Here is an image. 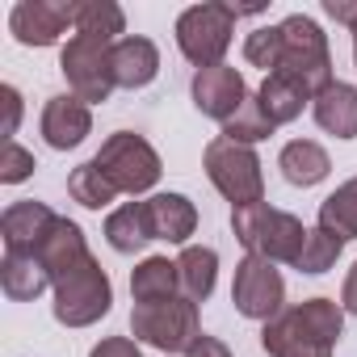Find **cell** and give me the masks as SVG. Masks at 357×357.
Segmentation results:
<instances>
[{"instance_id":"d6986e66","label":"cell","mask_w":357,"mask_h":357,"mask_svg":"<svg viewBox=\"0 0 357 357\" xmlns=\"http://www.w3.org/2000/svg\"><path fill=\"white\" fill-rule=\"evenodd\" d=\"M278 168H282V176H286L294 190H311V185L328 181L332 155H328L315 139H290V143L278 151Z\"/></svg>"},{"instance_id":"1f68e13d","label":"cell","mask_w":357,"mask_h":357,"mask_svg":"<svg viewBox=\"0 0 357 357\" xmlns=\"http://www.w3.org/2000/svg\"><path fill=\"white\" fill-rule=\"evenodd\" d=\"M0 105H5V126H0V135H5V143H13V135L22 126V93L13 84H0Z\"/></svg>"},{"instance_id":"83f0119b","label":"cell","mask_w":357,"mask_h":357,"mask_svg":"<svg viewBox=\"0 0 357 357\" xmlns=\"http://www.w3.org/2000/svg\"><path fill=\"white\" fill-rule=\"evenodd\" d=\"M68 194H72V202H80L84 211H105V206L118 198V190L109 185V176H105L93 160H84L80 168H72V176H68Z\"/></svg>"},{"instance_id":"836d02e7","label":"cell","mask_w":357,"mask_h":357,"mask_svg":"<svg viewBox=\"0 0 357 357\" xmlns=\"http://www.w3.org/2000/svg\"><path fill=\"white\" fill-rule=\"evenodd\" d=\"M185 357H231V349H227L219 336H206V332H202V336L185 349Z\"/></svg>"},{"instance_id":"4dcf8cb0","label":"cell","mask_w":357,"mask_h":357,"mask_svg":"<svg viewBox=\"0 0 357 357\" xmlns=\"http://www.w3.org/2000/svg\"><path fill=\"white\" fill-rule=\"evenodd\" d=\"M34 151H26L17 139L13 143H5V151H0V181L5 185H22V181H30L34 176Z\"/></svg>"},{"instance_id":"7402d4cb","label":"cell","mask_w":357,"mask_h":357,"mask_svg":"<svg viewBox=\"0 0 357 357\" xmlns=\"http://www.w3.org/2000/svg\"><path fill=\"white\" fill-rule=\"evenodd\" d=\"M0 290H5L13 303H34L38 294L51 290V273L43 269L38 257L5 252V261H0Z\"/></svg>"},{"instance_id":"5bb4252c","label":"cell","mask_w":357,"mask_h":357,"mask_svg":"<svg viewBox=\"0 0 357 357\" xmlns=\"http://www.w3.org/2000/svg\"><path fill=\"white\" fill-rule=\"evenodd\" d=\"M55 211L47 202H13L5 215H0V240H5V252H17V257H34L47 240V231L55 227Z\"/></svg>"},{"instance_id":"d6a6232c","label":"cell","mask_w":357,"mask_h":357,"mask_svg":"<svg viewBox=\"0 0 357 357\" xmlns=\"http://www.w3.org/2000/svg\"><path fill=\"white\" fill-rule=\"evenodd\" d=\"M89 357H143V353H139V340L130 336H105L101 344H93Z\"/></svg>"},{"instance_id":"52a82bcc","label":"cell","mask_w":357,"mask_h":357,"mask_svg":"<svg viewBox=\"0 0 357 357\" xmlns=\"http://www.w3.org/2000/svg\"><path fill=\"white\" fill-rule=\"evenodd\" d=\"M93 164L109 176V185H114L118 194H130V198L151 194L155 181H160V172H164L160 151H155L143 135H135V130L109 135V139L101 143V151L93 155Z\"/></svg>"},{"instance_id":"484cf974","label":"cell","mask_w":357,"mask_h":357,"mask_svg":"<svg viewBox=\"0 0 357 357\" xmlns=\"http://www.w3.org/2000/svg\"><path fill=\"white\" fill-rule=\"evenodd\" d=\"M257 97H261V105H265V114H269V122L273 126H286V122H294L307 105H311V97L294 84V80H286V76H265L261 80V89H257Z\"/></svg>"},{"instance_id":"ba28073f","label":"cell","mask_w":357,"mask_h":357,"mask_svg":"<svg viewBox=\"0 0 357 357\" xmlns=\"http://www.w3.org/2000/svg\"><path fill=\"white\" fill-rule=\"evenodd\" d=\"M130 332L135 340L160 349L164 357L185 353L198 336H202V319H198V303L190 298H164V303H135L130 311Z\"/></svg>"},{"instance_id":"cb8c5ba5","label":"cell","mask_w":357,"mask_h":357,"mask_svg":"<svg viewBox=\"0 0 357 357\" xmlns=\"http://www.w3.org/2000/svg\"><path fill=\"white\" fill-rule=\"evenodd\" d=\"M76 34L114 47L118 38H126V13L114 0H76Z\"/></svg>"},{"instance_id":"e0dca14e","label":"cell","mask_w":357,"mask_h":357,"mask_svg":"<svg viewBox=\"0 0 357 357\" xmlns=\"http://www.w3.org/2000/svg\"><path fill=\"white\" fill-rule=\"evenodd\" d=\"M38 261H43V269L51 273V286L68 273V269H76L84 257H89V244H84V231H80V223H72V219H55V227L47 231V240H43V248L34 252Z\"/></svg>"},{"instance_id":"5b68a950","label":"cell","mask_w":357,"mask_h":357,"mask_svg":"<svg viewBox=\"0 0 357 357\" xmlns=\"http://www.w3.org/2000/svg\"><path fill=\"white\" fill-rule=\"evenodd\" d=\"M202 168L211 176V185L231 202V211L265 202V172H261L257 147H244V143H231V139L219 135V139L206 143Z\"/></svg>"},{"instance_id":"30bf717a","label":"cell","mask_w":357,"mask_h":357,"mask_svg":"<svg viewBox=\"0 0 357 357\" xmlns=\"http://www.w3.org/2000/svg\"><path fill=\"white\" fill-rule=\"evenodd\" d=\"M231 303L244 319H257V324H269L273 315L286 311V282L278 273L273 261H261V257H244L236 265V278H231Z\"/></svg>"},{"instance_id":"f546056e","label":"cell","mask_w":357,"mask_h":357,"mask_svg":"<svg viewBox=\"0 0 357 357\" xmlns=\"http://www.w3.org/2000/svg\"><path fill=\"white\" fill-rule=\"evenodd\" d=\"M244 59H248L252 68H261L265 76H273L278 63H282V26H261V30H252V34L244 38Z\"/></svg>"},{"instance_id":"3957f363","label":"cell","mask_w":357,"mask_h":357,"mask_svg":"<svg viewBox=\"0 0 357 357\" xmlns=\"http://www.w3.org/2000/svg\"><path fill=\"white\" fill-rule=\"evenodd\" d=\"M278 76L294 80L311 101L336 84L332 76V51H328V34L319 30L315 17L307 13H290L282 22V63H278Z\"/></svg>"},{"instance_id":"d590c367","label":"cell","mask_w":357,"mask_h":357,"mask_svg":"<svg viewBox=\"0 0 357 357\" xmlns=\"http://www.w3.org/2000/svg\"><path fill=\"white\" fill-rule=\"evenodd\" d=\"M349 34H353V68H357V22L349 26Z\"/></svg>"},{"instance_id":"9c48e42d","label":"cell","mask_w":357,"mask_h":357,"mask_svg":"<svg viewBox=\"0 0 357 357\" xmlns=\"http://www.w3.org/2000/svg\"><path fill=\"white\" fill-rule=\"evenodd\" d=\"M109 43H97V38H84V34H72L59 51V72L68 80V93L80 97L84 105H101L114 97V59H109Z\"/></svg>"},{"instance_id":"4fadbf2b","label":"cell","mask_w":357,"mask_h":357,"mask_svg":"<svg viewBox=\"0 0 357 357\" xmlns=\"http://www.w3.org/2000/svg\"><path fill=\"white\" fill-rule=\"evenodd\" d=\"M38 130H43L47 147L72 151V147H80V143L93 135V105H84V101L72 97V93H59V97H51V101L43 105Z\"/></svg>"},{"instance_id":"9a60e30c","label":"cell","mask_w":357,"mask_h":357,"mask_svg":"<svg viewBox=\"0 0 357 357\" xmlns=\"http://www.w3.org/2000/svg\"><path fill=\"white\" fill-rule=\"evenodd\" d=\"M143 211H147L151 240L190 244V236L198 231V206H194L185 194H151V198L143 202Z\"/></svg>"},{"instance_id":"7c38bea8","label":"cell","mask_w":357,"mask_h":357,"mask_svg":"<svg viewBox=\"0 0 357 357\" xmlns=\"http://www.w3.org/2000/svg\"><path fill=\"white\" fill-rule=\"evenodd\" d=\"M190 97H194V105H198L202 118L227 122V118L248 101V84H244V72H236L231 63H219V68H202V72H194V80H190Z\"/></svg>"},{"instance_id":"603a6c76","label":"cell","mask_w":357,"mask_h":357,"mask_svg":"<svg viewBox=\"0 0 357 357\" xmlns=\"http://www.w3.org/2000/svg\"><path fill=\"white\" fill-rule=\"evenodd\" d=\"M105 244L122 257H135L139 248L151 244V227H147V211L143 202H122L118 211L105 215Z\"/></svg>"},{"instance_id":"6da1fadb","label":"cell","mask_w":357,"mask_h":357,"mask_svg":"<svg viewBox=\"0 0 357 357\" xmlns=\"http://www.w3.org/2000/svg\"><path fill=\"white\" fill-rule=\"evenodd\" d=\"M344 332V307L332 298H303L261 328V349L269 357H332Z\"/></svg>"},{"instance_id":"d4e9b609","label":"cell","mask_w":357,"mask_h":357,"mask_svg":"<svg viewBox=\"0 0 357 357\" xmlns=\"http://www.w3.org/2000/svg\"><path fill=\"white\" fill-rule=\"evenodd\" d=\"M319 227L332 231L336 240H357V176H349L344 185H336L319 202Z\"/></svg>"},{"instance_id":"ffe728a7","label":"cell","mask_w":357,"mask_h":357,"mask_svg":"<svg viewBox=\"0 0 357 357\" xmlns=\"http://www.w3.org/2000/svg\"><path fill=\"white\" fill-rule=\"evenodd\" d=\"M176 278H181V298L206 303L219 282V252L206 244H185L176 257Z\"/></svg>"},{"instance_id":"2e32d148","label":"cell","mask_w":357,"mask_h":357,"mask_svg":"<svg viewBox=\"0 0 357 357\" xmlns=\"http://www.w3.org/2000/svg\"><path fill=\"white\" fill-rule=\"evenodd\" d=\"M109 59H114V84L118 89H147L155 76H160V51H155V43L151 38H143V34H126V38H118L114 43V51H109Z\"/></svg>"},{"instance_id":"8fae6325","label":"cell","mask_w":357,"mask_h":357,"mask_svg":"<svg viewBox=\"0 0 357 357\" xmlns=\"http://www.w3.org/2000/svg\"><path fill=\"white\" fill-rule=\"evenodd\" d=\"M76 30V0H17L9 13V34L22 47H55Z\"/></svg>"},{"instance_id":"ac0fdd59","label":"cell","mask_w":357,"mask_h":357,"mask_svg":"<svg viewBox=\"0 0 357 357\" xmlns=\"http://www.w3.org/2000/svg\"><path fill=\"white\" fill-rule=\"evenodd\" d=\"M311 114L319 122L324 135L332 139H357V84H328L315 101H311Z\"/></svg>"},{"instance_id":"44dd1931","label":"cell","mask_w":357,"mask_h":357,"mask_svg":"<svg viewBox=\"0 0 357 357\" xmlns=\"http://www.w3.org/2000/svg\"><path fill=\"white\" fill-rule=\"evenodd\" d=\"M181 294V278H176V261L168 257H143L130 269V298L135 303H164Z\"/></svg>"},{"instance_id":"f1b7e54d","label":"cell","mask_w":357,"mask_h":357,"mask_svg":"<svg viewBox=\"0 0 357 357\" xmlns=\"http://www.w3.org/2000/svg\"><path fill=\"white\" fill-rule=\"evenodd\" d=\"M340 252H344V240H336L332 231H324L319 223L307 231V244H303V257H298V273H307V278H319V273H328V269H336V261H340Z\"/></svg>"},{"instance_id":"7a4b0ae2","label":"cell","mask_w":357,"mask_h":357,"mask_svg":"<svg viewBox=\"0 0 357 357\" xmlns=\"http://www.w3.org/2000/svg\"><path fill=\"white\" fill-rule=\"evenodd\" d=\"M231 231L248 248V257H261V261H273V265H298L311 227H303V219L290 215V211L257 202V206L231 211Z\"/></svg>"},{"instance_id":"e575fe53","label":"cell","mask_w":357,"mask_h":357,"mask_svg":"<svg viewBox=\"0 0 357 357\" xmlns=\"http://www.w3.org/2000/svg\"><path fill=\"white\" fill-rule=\"evenodd\" d=\"M340 307H344V315H357V261H353V269L344 273V286H340Z\"/></svg>"},{"instance_id":"8992f818","label":"cell","mask_w":357,"mask_h":357,"mask_svg":"<svg viewBox=\"0 0 357 357\" xmlns=\"http://www.w3.org/2000/svg\"><path fill=\"white\" fill-rule=\"evenodd\" d=\"M236 22H240V13L231 5H223V0L190 5L181 17H176V51H181L198 72L202 68H219L223 55L231 51Z\"/></svg>"},{"instance_id":"277c9868","label":"cell","mask_w":357,"mask_h":357,"mask_svg":"<svg viewBox=\"0 0 357 357\" xmlns=\"http://www.w3.org/2000/svg\"><path fill=\"white\" fill-rule=\"evenodd\" d=\"M51 294H55L51 315H55V324H63V328H93V324L105 319L109 307H114V282H109V273L101 269V261H97L93 252H89L76 269H68V273L51 286Z\"/></svg>"},{"instance_id":"4316f807","label":"cell","mask_w":357,"mask_h":357,"mask_svg":"<svg viewBox=\"0 0 357 357\" xmlns=\"http://www.w3.org/2000/svg\"><path fill=\"white\" fill-rule=\"evenodd\" d=\"M278 126L269 122V114H265V105H261V97L257 93H248V101L223 122V139H231V143H244V147H257L261 139H269Z\"/></svg>"}]
</instances>
